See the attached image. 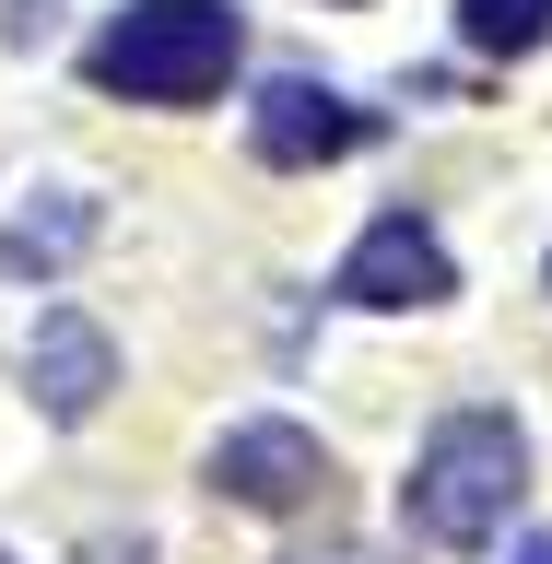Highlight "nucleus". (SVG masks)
I'll return each instance as SVG.
<instances>
[{
    "label": "nucleus",
    "mask_w": 552,
    "mask_h": 564,
    "mask_svg": "<svg viewBox=\"0 0 552 564\" xmlns=\"http://www.w3.org/2000/svg\"><path fill=\"white\" fill-rule=\"evenodd\" d=\"M506 564H552V541H518V553H506Z\"/></svg>",
    "instance_id": "obj_10"
},
{
    "label": "nucleus",
    "mask_w": 552,
    "mask_h": 564,
    "mask_svg": "<svg viewBox=\"0 0 552 564\" xmlns=\"http://www.w3.org/2000/svg\"><path fill=\"white\" fill-rule=\"evenodd\" d=\"M317 482H329V447H317L306 423H236V435L212 447V494H236L259 518H294Z\"/></svg>",
    "instance_id": "obj_6"
},
{
    "label": "nucleus",
    "mask_w": 552,
    "mask_h": 564,
    "mask_svg": "<svg viewBox=\"0 0 552 564\" xmlns=\"http://www.w3.org/2000/svg\"><path fill=\"white\" fill-rule=\"evenodd\" d=\"M106 212L83 200V188H59L47 212H24V224H0V282H24V271H59V259H83L95 247Z\"/></svg>",
    "instance_id": "obj_7"
},
{
    "label": "nucleus",
    "mask_w": 552,
    "mask_h": 564,
    "mask_svg": "<svg viewBox=\"0 0 552 564\" xmlns=\"http://www.w3.org/2000/svg\"><path fill=\"white\" fill-rule=\"evenodd\" d=\"M106 388H118V341H106L83 306H47V317L24 329V400H35L47 423H95Z\"/></svg>",
    "instance_id": "obj_5"
},
{
    "label": "nucleus",
    "mask_w": 552,
    "mask_h": 564,
    "mask_svg": "<svg viewBox=\"0 0 552 564\" xmlns=\"http://www.w3.org/2000/svg\"><path fill=\"white\" fill-rule=\"evenodd\" d=\"M458 35L483 59H541L552 47V0H458Z\"/></svg>",
    "instance_id": "obj_8"
},
{
    "label": "nucleus",
    "mask_w": 552,
    "mask_h": 564,
    "mask_svg": "<svg viewBox=\"0 0 552 564\" xmlns=\"http://www.w3.org/2000/svg\"><path fill=\"white\" fill-rule=\"evenodd\" d=\"M518 494H529V435L506 412H447L423 435L412 482H400V518H412V541H435V553H483L494 529L518 518Z\"/></svg>",
    "instance_id": "obj_1"
},
{
    "label": "nucleus",
    "mask_w": 552,
    "mask_h": 564,
    "mask_svg": "<svg viewBox=\"0 0 552 564\" xmlns=\"http://www.w3.org/2000/svg\"><path fill=\"white\" fill-rule=\"evenodd\" d=\"M342 306H365V317H400V306H447L458 294V259H447V236L423 224V212H377L365 236H353V259H342V282H329Z\"/></svg>",
    "instance_id": "obj_3"
},
{
    "label": "nucleus",
    "mask_w": 552,
    "mask_h": 564,
    "mask_svg": "<svg viewBox=\"0 0 552 564\" xmlns=\"http://www.w3.org/2000/svg\"><path fill=\"white\" fill-rule=\"evenodd\" d=\"M247 141L271 153V165H342L377 141V106H353L342 83H306V70H282L271 95L247 106Z\"/></svg>",
    "instance_id": "obj_4"
},
{
    "label": "nucleus",
    "mask_w": 552,
    "mask_h": 564,
    "mask_svg": "<svg viewBox=\"0 0 552 564\" xmlns=\"http://www.w3.org/2000/svg\"><path fill=\"white\" fill-rule=\"evenodd\" d=\"M294 564H377V553H353V541H329V553H294Z\"/></svg>",
    "instance_id": "obj_9"
},
{
    "label": "nucleus",
    "mask_w": 552,
    "mask_h": 564,
    "mask_svg": "<svg viewBox=\"0 0 552 564\" xmlns=\"http://www.w3.org/2000/svg\"><path fill=\"white\" fill-rule=\"evenodd\" d=\"M247 24L224 12V0H130L118 24L83 47V70H95L106 95H130V106H201L224 70H236Z\"/></svg>",
    "instance_id": "obj_2"
}]
</instances>
